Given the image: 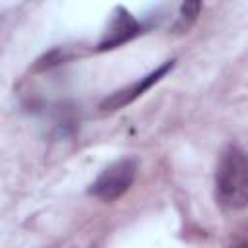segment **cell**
I'll use <instances>...</instances> for the list:
<instances>
[{"instance_id":"obj_6","label":"cell","mask_w":248,"mask_h":248,"mask_svg":"<svg viewBox=\"0 0 248 248\" xmlns=\"http://www.w3.org/2000/svg\"><path fill=\"white\" fill-rule=\"evenodd\" d=\"M74 54H70L66 48H52L50 52H46L43 58H39L37 60V64H35V70H48V68H52V66H56V64H60V62H66V60H70Z\"/></svg>"},{"instance_id":"obj_5","label":"cell","mask_w":248,"mask_h":248,"mask_svg":"<svg viewBox=\"0 0 248 248\" xmlns=\"http://www.w3.org/2000/svg\"><path fill=\"white\" fill-rule=\"evenodd\" d=\"M200 10H202V4L200 2H184L180 6L178 17H176V21L172 25V31L174 33H186L194 25V21L198 19Z\"/></svg>"},{"instance_id":"obj_3","label":"cell","mask_w":248,"mask_h":248,"mask_svg":"<svg viewBox=\"0 0 248 248\" xmlns=\"http://www.w3.org/2000/svg\"><path fill=\"white\" fill-rule=\"evenodd\" d=\"M141 33V23L124 8V6H116L112 12V17L101 37V41L97 43V52H105V50H112L118 48L120 45L132 41L134 37H138Z\"/></svg>"},{"instance_id":"obj_4","label":"cell","mask_w":248,"mask_h":248,"mask_svg":"<svg viewBox=\"0 0 248 248\" xmlns=\"http://www.w3.org/2000/svg\"><path fill=\"white\" fill-rule=\"evenodd\" d=\"M172 68H174V60H167L165 64H161L159 68H155V70L149 72L147 76L140 78L138 81H134V83H130V85H126V87H122V89L110 93V95L101 103L99 108H101V110H118V108L126 107V105L134 103V101H136L138 97H141L147 89H151L159 79H163Z\"/></svg>"},{"instance_id":"obj_7","label":"cell","mask_w":248,"mask_h":248,"mask_svg":"<svg viewBox=\"0 0 248 248\" xmlns=\"http://www.w3.org/2000/svg\"><path fill=\"white\" fill-rule=\"evenodd\" d=\"M231 248H248V238H244V240H240V242H236V244H232Z\"/></svg>"},{"instance_id":"obj_1","label":"cell","mask_w":248,"mask_h":248,"mask_svg":"<svg viewBox=\"0 0 248 248\" xmlns=\"http://www.w3.org/2000/svg\"><path fill=\"white\" fill-rule=\"evenodd\" d=\"M215 198L227 209L248 205V153L227 147L215 169Z\"/></svg>"},{"instance_id":"obj_2","label":"cell","mask_w":248,"mask_h":248,"mask_svg":"<svg viewBox=\"0 0 248 248\" xmlns=\"http://www.w3.org/2000/svg\"><path fill=\"white\" fill-rule=\"evenodd\" d=\"M138 163L132 157H124L108 165L89 186V194L103 202H114L124 196L134 184Z\"/></svg>"}]
</instances>
